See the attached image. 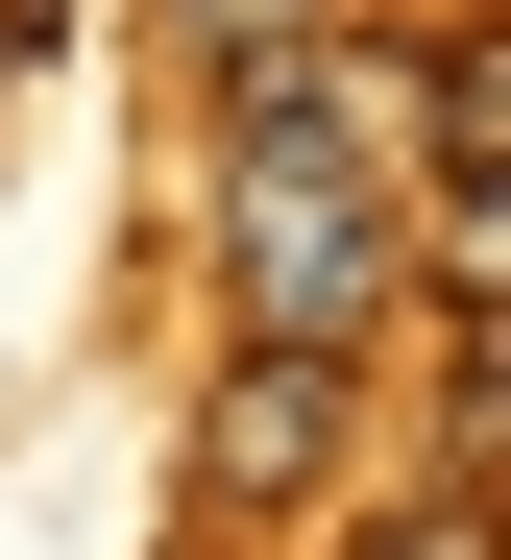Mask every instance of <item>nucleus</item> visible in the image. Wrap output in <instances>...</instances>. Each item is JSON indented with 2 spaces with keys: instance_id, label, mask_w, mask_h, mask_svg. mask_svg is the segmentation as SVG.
Returning a JSON list of instances; mask_svg holds the SVG:
<instances>
[{
  "instance_id": "1",
  "label": "nucleus",
  "mask_w": 511,
  "mask_h": 560,
  "mask_svg": "<svg viewBox=\"0 0 511 560\" xmlns=\"http://www.w3.org/2000/svg\"><path fill=\"white\" fill-rule=\"evenodd\" d=\"M390 293H415V171H390V98L341 49L220 73V341H317L365 365Z\"/></svg>"
},
{
  "instance_id": "2",
  "label": "nucleus",
  "mask_w": 511,
  "mask_h": 560,
  "mask_svg": "<svg viewBox=\"0 0 511 560\" xmlns=\"http://www.w3.org/2000/svg\"><path fill=\"white\" fill-rule=\"evenodd\" d=\"M341 439H365V365H317V341H244L220 365V415H195V560H244V536H292V512H317L341 488Z\"/></svg>"
},
{
  "instance_id": "3",
  "label": "nucleus",
  "mask_w": 511,
  "mask_h": 560,
  "mask_svg": "<svg viewBox=\"0 0 511 560\" xmlns=\"http://www.w3.org/2000/svg\"><path fill=\"white\" fill-rule=\"evenodd\" d=\"M415 147H439V171H511V0H463V25H439V73H415Z\"/></svg>"
},
{
  "instance_id": "4",
  "label": "nucleus",
  "mask_w": 511,
  "mask_h": 560,
  "mask_svg": "<svg viewBox=\"0 0 511 560\" xmlns=\"http://www.w3.org/2000/svg\"><path fill=\"white\" fill-rule=\"evenodd\" d=\"M415 293L511 317V171H415Z\"/></svg>"
},
{
  "instance_id": "5",
  "label": "nucleus",
  "mask_w": 511,
  "mask_h": 560,
  "mask_svg": "<svg viewBox=\"0 0 511 560\" xmlns=\"http://www.w3.org/2000/svg\"><path fill=\"white\" fill-rule=\"evenodd\" d=\"M439 488H487V512H511V317H463V341H439Z\"/></svg>"
},
{
  "instance_id": "6",
  "label": "nucleus",
  "mask_w": 511,
  "mask_h": 560,
  "mask_svg": "<svg viewBox=\"0 0 511 560\" xmlns=\"http://www.w3.org/2000/svg\"><path fill=\"white\" fill-rule=\"evenodd\" d=\"M171 25H195V73H268V49H317L341 0H171Z\"/></svg>"
},
{
  "instance_id": "7",
  "label": "nucleus",
  "mask_w": 511,
  "mask_h": 560,
  "mask_svg": "<svg viewBox=\"0 0 511 560\" xmlns=\"http://www.w3.org/2000/svg\"><path fill=\"white\" fill-rule=\"evenodd\" d=\"M341 560H511V512H487V488H415V512H390V536H341Z\"/></svg>"
},
{
  "instance_id": "8",
  "label": "nucleus",
  "mask_w": 511,
  "mask_h": 560,
  "mask_svg": "<svg viewBox=\"0 0 511 560\" xmlns=\"http://www.w3.org/2000/svg\"><path fill=\"white\" fill-rule=\"evenodd\" d=\"M49 25H73V0H0V73H25V49H49Z\"/></svg>"
}]
</instances>
